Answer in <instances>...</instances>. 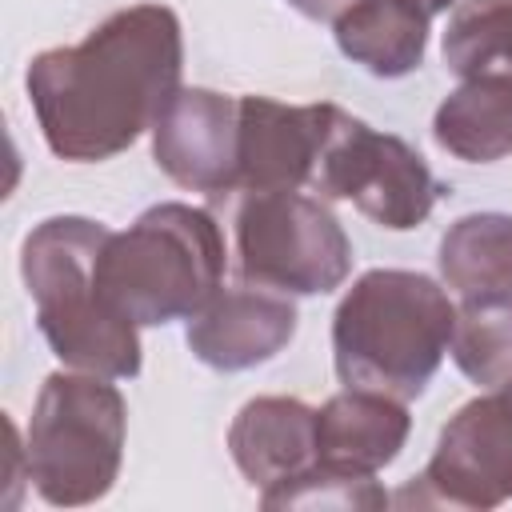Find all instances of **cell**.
<instances>
[{
	"mask_svg": "<svg viewBox=\"0 0 512 512\" xmlns=\"http://www.w3.org/2000/svg\"><path fill=\"white\" fill-rule=\"evenodd\" d=\"M184 36L164 4H132L100 20L80 44L28 64V100L60 160L100 164L156 128L180 92Z\"/></svg>",
	"mask_w": 512,
	"mask_h": 512,
	"instance_id": "1",
	"label": "cell"
},
{
	"mask_svg": "<svg viewBox=\"0 0 512 512\" xmlns=\"http://www.w3.org/2000/svg\"><path fill=\"white\" fill-rule=\"evenodd\" d=\"M456 304L448 292L408 268L364 272L332 316V356L344 388H368L396 400H416L448 344Z\"/></svg>",
	"mask_w": 512,
	"mask_h": 512,
	"instance_id": "2",
	"label": "cell"
},
{
	"mask_svg": "<svg viewBox=\"0 0 512 512\" xmlns=\"http://www.w3.org/2000/svg\"><path fill=\"white\" fill-rule=\"evenodd\" d=\"M108 224L88 216H48L20 248V272L36 304L40 336L52 356L76 372H96L108 380L140 376V336L128 316H120L96 280V260Z\"/></svg>",
	"mask_w": 512,
	"mask_h": 512,
	"instance_id": "3",
	"label": "cell"
},
{
	"mask_svg": "<svg viewBox=\"0 0 512 512\" xmlns=\"http://www.w3.org/2000/svg\"><path fill=\"white\" fill-rule=\"evenodd\" d=\"M104 300L132 324L192 320L224 284V236L212 212L164 200L112 232L96 260Z\"/></svg>",
	"mask_w": 512,
	"mask_h": 512,
	"instance_id": "4",
	"label": "cell"
},
{
	"mask_svg": "<svg viewBox=\"0 0 512 512\" xmlns=\"http://www.w3.org/2000/svg\"><path fill=\"white\" fill-rule=\"evenodd\" d=\"M128 404L108 376L52 372L28 420V480L56 508L96 504L124 460Z\"/></svg>",
	"mask_w": 512,
	"mask_h": 512,
	"instance_id": "5",
	"label": "cell"
},
{
	"mask_svg": "<svg viewBox=\"0 0 512 512\" xmlns=\"http://www.w3.org/2000/svg\"><path fill=\"white\" fill-rule=\"evenodd\" d=\"M232 232L244 284L284 296H324L352 272V240L320 196L244 192Z\"/></svg>",
	"mask_w": 512,
	"mask_h": 512,
	"instance_id": "6",
	"label": "cell"
},
{
	"mask_svg": "<svg viewBox=\"0 0 512 512\" xmlns=\"http://www.w3.org/2000/svg\"><path fill=\"white\" fill-rule=\"evenodd\" d=\"M312 192H320V200H352L372 224L408 232L428 220L444 184L408 140L376 132L340 108L328 128Z\"/></svg>",
	"mask_w": 512,
	"mask_h": 512,
	"instance_id": "7",
	"label": "cell"
},
{
	"mask_svg": "<svg viewBox=\"0 0 512 512\" xmlns=\"http://www.w3.org/2000/svg\"><path fill=\"white\" fill-rule=\"evenodd\" d=\"M512 500V384L468 400L436 440L424 472L396 492L400 508L488 512Z\"/></svg>",
	"mask_w": 512,
	"mask_h": 512,
	"instance_id": "8",
	"label": "cell"
},
{
	"mask_svg": "<svg viewBox=\"0 0 512 512\" xmlns=\"http://www.w3.org/2000/svg\"><path fill=\"white\" fill-rule=\"evenodd\" d=\"M336 112V104H280L268 96H240L236 192L312 188Z\"/></svg>",
	"mask_w": 512,
	"mask_h": 512,
	"instance_id": "9",
	"label": "cell"
},
{
	"mask_svg": "<svg viewBox=\"0 0 512 512\" xmlns=\"http://www.w3.org/2000/svg\"><path fill=\"white\" fill-rule=\"evenodd\" d=\"M236 140L240 100L212 88H180L152 128V156L172 184L224 196L236 192Z\"/></svg>",
	"mask_w": 512,
	"mask_h": 512,
	"instance_id": "10",
	"label": "cell"
},
{
	"mask_svg": "<svg viewBox=\"0 0 512 512\" xmlns=\"http://www.w3.org/2000/svg\"><path fill=\"white\" fill-rule=\"evenodd\" d=\"M296 304L272 288H220L184 328L192 356L216 372H244L288 348L296 336Z\"/></svg>",
	"mask_w": 512,
	"mask_h": 512,
	"instance_id": "11",
	"label": "cell"
},
{
	"mask_svg": "<svg viewBox=\"0 0 512 512\" xmlns=\"http://www.w3.org/2000/svg\"><path fill=\"white\" fill-rule=\"evenodd\" d=\"M228 452L244 480L260 492L292 480L320 460L316 408L292 396H256L236 412L228 428Z\"/></svg>",
	"mask_w": 512,
	"mask_h": 512,
	"instance_id": "12",
	"label": "cell"
},
{
	"mask_svg": "<svg viewBox=\"0 0 512 512\" xmlns=\"http://www.w3.org/2000/svg\"><path fill=\"white\" fill-rule=\"evenodd\" d=\"M408 428L412 420L404 400L368 388H344L316 408V452L320 464L376 476L400 456Z\"/></svg>",
	"mask_w": 512,
	"mask_h": 512,
	"instance_id": "13",
	"label": "cell"
},
{
	"mask_svg": "<svg viewBox=\"0 0 512 512\" xmlns=\"http://www.w3.org/2000/svg\"><path fill=\"white\" fill-rule=\"evenodd\" d=\"M432 12L420 0H356L332 20L336 48L380 80L408 76L424 64Z\"/></svg>",
	"mask_w": 512,
	"mask_h": 512,
	"instance_id": "14",
	"label": "cell"
},
{
	"mask_svg": "<svg viewBox=\"0 0 512 512\" xmlns=\"http://www.w3.org/2000/svg\"><path fill=\"white\" fill-rule=\"evenodd\" d=\"M432 136L464 164L512 156V72L468 76L432 116Z\"/></svg>",
	"mask_w": 512,
	"mask_h": 512,
	"instance_id": "15",
	"label": "cell"
},
{
	"mask_svg": "<svg viewBox=\"0 0 512 512\" xmlns=\"http://www.w3.org/2000/svg\"><path fill=\"white\" fill-rule=\"evenodd\" d=\"M440 276L460 300L512 292V216L468 212L440 236Z\"/></svg>",
	"mask_w": 512,
	"mask_h": 512,
	"instance_id": "16",
	"label": "cell"
},
{
	"mask_svg": "<svg viewBox=\"0 0 512 512\" xmlns=\"http://www.w3.org/2000/svg\"><path fill=\"white\" fill-rule=\"evenodd\" d=\"M448 352L472 384H512V292L464 300L456 308Z\"/></svg>",
	"mask_w": 512,
	"mask_h": 512,
	"instance_id": "17",
	"label": "cell"
},
{
	"mask_svg": "<svg viewBox=\"0 0 512 512\" xmlns=\"http://www.w3.org/2000/svg\"><path fill=\"white\" fill-rule=\"evenodd\" d=\"M444 64L464 80L512 72V0H460L444 28Z\"/></svg>",
	"mask_w": 512,
	"mask_h": 512,
	"instance_id": "18",
	"label": "cell"
},
{
	"mask_svg": "<svg viewBox=\"0 0 512 512\" xmlns=\"http://www.w3.org/2000/svg\"><path fill=\"white\" fill-rule=\"evenodd\" d=\"M388 492L376 484L372 472H348L336 464H312L292 480H280L260 492L264 508H352V512H376L388 508Z\"/></svg>",
	"mask_w": 512,
	"mask_h": 512,
	"instance_id": "19",
	"label": "cell"
},
{
	"mask_svg": "<svg viewBox=\"0 0 512 512\" xmlns=\"http://www.w3.org/2000/svg\"><path fill=\"white\" fill-rule=\"evenodd\" d=\"M300 16H308V20H336L348 4H356V0H288Z\"/></svg>",
	"mask_w": 512,
	"mask_h": 512,
	"instance_id": "20",
	"label": "cell"
},
{
	"mask_svg": "<svg viewBox=\"0 0 512 512\" xmlns=\"http://www.w3.org/2000/svg\"><path fill=\"white\" fill-rule=\"evenodd\" d=\"M428 12H444V8H452V4H460V0H420Z\"/></svg>",
	"mask_w": 512,
	"mask_h": 512,
	"instance_id": "21",
	"label": "cell"
}]
</instances>
